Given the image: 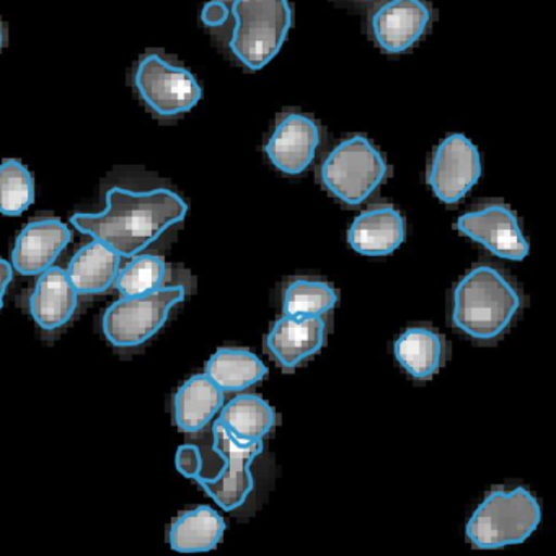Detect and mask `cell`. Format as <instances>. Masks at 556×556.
<instances>
[{
    "label": "cell",
    "mask_w": 556,
    "mask_h": 556,
    "mask_svg": "<svg viewBox=\"0 0 556 556\" xmlns=\"http://www.w3.org/2000/svg\"><path fill=\"white\" fill-rule=\"evenodd\" d=\"M327 338L324 317L278 318L265 338V350L286 372L320 353Z\"/></svg>",
    "instance_id": "8fae6325"
},
{
    "label": "cell",
    "mask_w": 556,
    "mask_h": 556,
    "mask_svg": "<svg viewBox=\"0 0 556 556\" xmlns=\"http://www.w3.org/2000/svg\"><path fill=\"white\" fill-rule=\"evenodd\" d=\"M119 262L118 253L93 240L74 255L66 273L79 294H102L115 285Z\"/></svg>",
    "instance_id": "ffe728a7"
},
{
    "label": "cell",
    "mask_w": 556,
    "mask_h": 556,
    "mask_svg": "<svg viewBox=\"0 0 556 556\" xmlns=\"http://www.w3.org/2000/svg\"><path fill=\"white\" fill-rule=\"evenodd\" d=\"M4 40H5L4 27H2V24H0V48L4 47Z\"/></svg>",
    "instance_id": "f1b7e54d"
},
{
    "label": "cell",
    "mask_w": 556,
    "mask_h": 556,
    "mask_svg": "<svg viewBox=\"0 0 556 556\" xmlns=\"http://www.w3.org/2000/svg\"><path fill=\"white\" fill-rule=\"evenodd\" d=\"M14 278V268L11 263L0 260V308L4 307L5 292Z\"/></svg>",
    "instance_id": "83f0119b"
},
{
    "label": "cell",
    "mask_w": 556,
    "mask_h": 556,
    "mask_svg": "<svg viewBox=\"0 0 556 556\" xmlns=\"http://www.w3.org/2000/svg\"><path fill=\"white\" fill-rule=\"evenodd\" d=\"M429 24V11L421 0H390L376 12L372 31L377 43L387 53L409 50Z\"/></svg>",
    "instance_id": "5bb4252c"
},
{
    "label": "cell",
    "mask_w": 556,
    "mask_h": 556,
    "mask_svg": "<svg viewBox=\"0 0 556 556\" xmlns=\"http://www.w3.org/2000/svg\"><path fill=\"white\" fill-rule=\"evenodd\" d=\"M226 522L216 509L200 506L180 514L168 530V543L175 552H211L219 545Z\"/></svg>",
    "instance_id": "7402d4cb"
},
{
    "label": "cell",
    "mask_w": 556,
    "mask_h": 556,
    "mask_svg": "<svg viewBox=\"0 0 556 556\" xmlns=\"http://www.w3.org/2000/svg\"><path fill=\"white\" fill-rule=\"evenodd\" d=\"M481 177L480 152L464 135H451L435 149L428 181L435 198L455 204L467 197Z\"/></svg>",
    "instance_id": "9c48e42d"
},
{
    "label": "cell",
    "mask_w": 556,
    "mask_h": 556,
    "mask_svg": "<svg viewBox=\"0 0 556 556\" xmlns=\"http://www.w3.org/2000/svg\"><path fill=\"white\" fill-rule=\"evenodd\" d=\"M230 50L250 71H260L281 51L292 24L288 0H236Z\"/></svg>",
    "instance_id": "277c9868"
},
{
    "label": "cell",
    "mask_w": 556,
    "mask_h": 556,
    "mask_svg": "<svg viewBox=\"0 0 556 556\" xmlns=\"http://www.w3.org/2000/svg\"><path fill=\"white\" fill-rule=\"evenodd\" d=\"M229 8L224 4L223 0H213L204 5L203 12H201V21L204 25L211 28L223 27L227 21H229Z\"/></svg>",
    "instance_id": "4316f807"
},
{
    "label": "cell",
    "mask_w": 556,
    "mask_h": 556,
    "mask_svg": "<svg viewBox=\"0 0 556 556\" xmlns=\"http://www.w3.org/2000/svg\"><path fill=\"white\" fill-rule=\"evenodd\" d=\"M35 201L31 172L17 159L0 164V214L21 216Z\"/></svg>",
    "instance_id": "cb8c5ba5"
},
{
    "label": "cell",
    "mask_w": 556,
    "mask_h": 556,
    "mask_svg": "<svg viewBox=\"0 0 556 556\" xmlns=\"http://www.w3.org/2000/svg\"><path fill=\"white\" fill-rule=\"evenodd\" d=\"M217 419L240 444H256L275 428L276 413L262 396L242 393L223 405Z\"/></svg>",
    "instance_id": "d6986e66"
},
{
    "label": "cell",
    "mask_w": 556,
    "mask_h": 556,
    "mask_svg": "<svg viewBox=\"0 0 556 556\" xmlns=\"http://www.w3.org/2000/svg\"><path fill=\"white\" fill-rule=\"evenodd\" d=\"M386 177V159L363 136L338 144L321 165L325 188L348 206H359L369 200Z\"/></svg>",
    "instance_id": "5b68a950"
},
{
    "label": "cell",
    "mask_w": 556,
    "mask_h": 556,
    "mask_svg": "<svg viewBox=\"0 0 556 556\" xmlns=\"http://www.w3.org/2000/svg\"><path fill=\"white\" fill-rule=\"evenodd\" d=\"M206 374L224 393H239L265 379L268 369L252 351L220 348L206 364Z\"/></svg>",
    "instance_id": "44dd1931"
},
{
    "label": "cell",
    "mask_w": 556,
    "mask_h": 556,
    "mask_svg": "<svg viewBox=\"0 0 556 556\" xmlns=\"http://www.w3.org/2000/svg\"><path fill=\"white\" fill-rule=\"evenodd\" d=\"M135 87L142 102L164 118L190 112L203 96L190 71L168 63L161 54H148L139 61Z\"/></svg>",
    "instance_id": "ba28073f"
},
{
    "label": "cell",
    "mask_w": 556,
    "mask_h": 556,
    "mask_svg": "<svg viewBox=\"0 0 556 556\" xmlns=\"http://www.w3.org/2000/svg\"><path fill=\"white\" fill-rule=\"evenodd\" d=\"M262 451V442H237L217 419L213 425V452L220 460L219 470L206 477H197L194 481L220 509L227 513L240 509L255 488L252 467Z\"/></svg>",
    "instance_id": "52a82bcc"
},
{
    "label": "cell",
    "mask_w": 556,
    "mask_h": 556,
    "mask_svg": "<svg viewBox=\"0 0 556 556\" xmlns=\"http://www.w3.org/2000/svg\"><path fill=\"white\" fill-rule=\"evenodd\" d=\"M224 405V392L206 376L188 379L175 395L174 413L178 429L188 434L206 428Z\"/></svg>",
    "instance_id": "e0dca14e"
},
{
    "label": "cell",
    "mask_w": 556,
    "mask_h": 556,
    "mask_svg": "<svg viewBox=\"0 0 556 556\" xmlns=\"http://www.w3.org/2000/svg\"><path fill=\"white\" fill-rule=\"evenodd\" d=\"M165 275L167 266L164 260L154 255L135 256L125 268L119 269L115 286L125 298L149 294L162 288Z\"/></svg>",
    "instance_id": "d4e9b609"
},
{
    "label": "cell",
    "mask_w": 556,
    "mask_h": 556,
    "mask_svg": "<svg viewBox=\"0 0 556 556\" xmlns=\"http://www.w3.org/2000/svg\"><path fill=\"white\" fill-rule=\"evenodd\" d=\"M406 227L402 214L392 206H374L351 224L348 242L354 252L366 256L392 255L405 242Z\"/></svg>",
    "instance_id": "9a60e30c"
},
{
    "label": "cell",
    "mask_w": 556,
    "mask_h": 556,
    "mask_svg": "<svg viewBox=\"0 0 556 556\" xmlns=\"http://www.w3.org/2000/svg\"><path fill=\"white\" fill-rule=\"evenodd\" d=\"M175 464H177V470L180 471L184 477L193 480L201 470V464H203V454L197 445H181L178 448L177 457H175Z\"/></svg>",
    "instance_id": "484cf974"
},
{
    "label": "cell",
    "mask_w": 556,
    "mask_h": 556,
    "mask_svg": "<svg viewBox=\"0 0 556 556\" xmlns=\"http://www.w3.org/2000/svg\"><path fill=\"white\" fill-rule=\"evenodd\" d=\"M337 302L338 292L320 279H292L282 292V311L289 317H325Z\"/></svg>",
    "instance_id": "603a6c76"
},
{
    "label": "cell",
    "mask_w": 556,
    "mask_h": 556,
    "mask_svg": "<svg viewBox=\"0 0 556 556\" xmlns=\"http://www.w3.org/2000/svg\"><path fill=\"white\" fill-rule=\"evenodd\" d=\"M457 230L462 236L509 262H522L529 255V242L516 214L504 204H486L458 217Z\"/></svg>",
    "instance_id": "30bf717a"
},
{
    "label": "cell",
    "mask_w": 556,
    "mask_h": 556,
    "mask_svg": "<svg viewBox=\"0 0 556 556\" xmlns=\"http://www.w3.org/2000/svg\"><path fill=\"white\" fill-rule=\"evenodd\" d=\"M79 304V292L63 268L41 273L30 298V314L41 330L54 331L70 324Z\"/></svg>",
    "instance_id": "2e32d148"
},
{
    "label": "cell",
    "mask_w": 556,
    "mask_h": 556,
    "mask_svg": "<svg viewBox=\"0 0 556 556\" xmlns=\"http://www.w3.org/2000/svg\"><path fill=\"white\" fill-rule=\"evenodd\" d=\"M320 144V129L314 119L301 113L279 118L265 151L269 162L286 175H301L314 161Z\"/></svg>",
    "instance_id": "7c38bea8"
},
{
    "label": "cell",
    "mask_w": 556,
    "mask_h": 556,
    "mask_svg": "<svg viewBox=\"0 0 556 556\" xmlns=\"http://www.w3.org/2000/svg\"><path fill=\"white\" fill-rule=\"evenodd\" d=\"M71 242V230L63 220L48 217L24 227L12 250V268L22 276H40L54 265Z\"/></svg>",
    "instance_id": "4fadbf2b"
},
{
    "label": "cell",
    "mask_w": 556,
    "mask_h": 556,
    "mask_svg": "<svg viewBox=\"0 0 556 556\" xmlns=\"http://www.w3.org/2000/svg\"><path fill=\"white\" fill-rule=\"evenodd\" d=\"M396 363L415 380H429L444 364L445 341L428 327H409L393 346Z\"/></svg>",
    "instance_id": "ac0fdd59"
},
{
    "label": "cell",
    "mask_w": 556,
    "mask_h": 556,
    "mask_svg": "<svg viewBox=\"0 0 556 556\" xmlns=\"http://www.w3.org/2000/svg\"><path fill=\"white\" fill-rule=\"evenodd\" d=\"M542 520L536 497L526 488L496 490L484 497L467 523L475 548L496 549L526 542Z\"/></svg>",
    "instance_id": "3957f363"
},
{
    "label": "cell",
    "mask_w": 556,
    "mask_h": 556,
    "mask_svg": "<svg viewBox=\"0 0 556 556\" xmlns=\"http://www.w3.org/2000/svg\"><path fill=\"white\" fill-rule=\"evenodd\" d=\"M520 294L506 275L490 265L471 268L452 294V324L480 343L497 340L513 324Z\"/></svg>",
    "instance_id": "7a4b0ae2"
},
{
    "label": "cell",
    "mask_w": 556,
    "mask_h": 556,
    "mask_svg": "<svg viewBox=\"0 0 556 556\" xmlns=\"http://www.w3.org/2000/svg\"><path fill=\"white\" fill-rule=\"evenodd\" d=\"M187 213V203L167 188L152 191L112 188L106 194L105 211L74 214L71 224L119 256L132 258L180 224Z\"/></svg>",
    "instance_id": "6da1fadb"
},
{
    "label": "cell",
    "mask_w": 556,
    "mask_h": 556,
    "mask_svg": "<svg viewBox=\"0 0 556 556\" xmlns=\"http://www.w3.org/2000/svg\"><path fill=\"white\" fill-rule=\"evenodd\" d=\"M184 286L159 288L149 294L123 298L106 308L103 333L118 348H135L151 340L167 321L172 308L185 301Z\"/></svg>",
    "instance_id": "8992f818"
}]
</instances>
